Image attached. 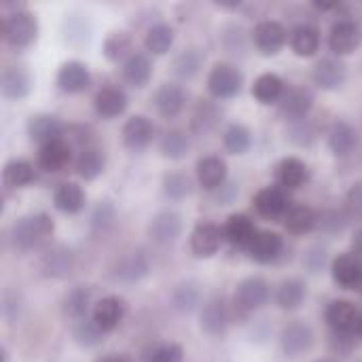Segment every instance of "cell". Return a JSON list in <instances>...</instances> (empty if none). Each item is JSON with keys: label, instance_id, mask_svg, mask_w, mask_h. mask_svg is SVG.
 Segmentation results:
<instances>
[{"label": "cell", "instance_id": "6", "mask_svg": "<svg viewBox=\"0 0 362 362\" xmlns=\"http://www.w3.org/2000/svg\"><path fill=\"white\" fill-rule=\"evenodd\" d=\"M288 38L291 36H288L286 28L276 19H263L252 30V42H255L257 51L265 57L278 55L284 49Z\"/></svg>", "mask_w": 362, "mask_h": 362}, {"label": "cell", "instance_id": "21", "mask_svg": "<svg viewBox=\"0 0 362 362\" xmlns=\"http://www.w3.org/2000/svg\"><path fill=\"white\" fill-rule=\"evenodd\" d=\"M312 108H314V95L305 87H291L280 100V112L284 119H288V123L308 119Z\"/></svg>", "mask_w": 362, "mask_h": 362}, {"label": "cell", "instance_id": "15", "mask_svg": "<svg viewBox=\"0 0 362 362\" xmlns=\"http://www.w3.org/2000/svg\"><path fill=\"white\" fill-rule=\"evenodd\" d=\"M346 78H348V66L341 62V57H322L312 70V81L322 91H335L344 87Z\"/></svg>", "mask_w": 362, "mask_h": 362}, {"label": "cell", "instance_id": "38", "mask_svg": "<svg viewBox=\"0 0 362 362\" xmlns=\"http://www.w3.org/2000/svg\"><path fill=\"white\" fill-rule=\"evenodd\" d=\"M53 204L64 214H78L85 208V191L76 182H62L53 193Z\"/></svg>", "mask_w": 362, "mask_h": 362}, {"label": "cell", "instance_id": "53", "mask_svg": "<svg viewBox=\"0 0 362 362\" xmlns=\"http://www.w3.org/2000/svg\"><path fill=\"white\" fill-rule=\"evenodd\" d=\"M350 221L352 218L348 216L346 210H325V212H320L318 229H322L325 233H341Z\"/></svg>", "mask_w": 362, "mask_h": 362}, {"label": "cell", "instance_id": "51", "mask_svg": "<svg viewBox=\"0 0 362 362\" xmlns=\"http://www.w3.org/2000/svg\"><path fill=\"white\" fill-rule=\"evenodd\" d=\"M64 34H66V40L72 42V45H81V42H87L89 36H91V25L87 21V17H74V15H66V21H64Z\"/></svg>", "mask_w": 362, "mask_h": 362}, {"label": "cell", "instance_id": "52", "mask_svg": "<svg viewBox=\"0 0 362 362\" xmlns=\"http://www.w3.org/2000/svg\"><path fill=\"white\" fill-rule=\"evenodd\" d=\"M182 358H185V350L180 344L174 341L157 344L146 354V362H182Z\"/></svg>", "mask_w": 362, "mask_h": 362}, {"label": "cell", "instance_id": "47", "mask_svg": "<svg viewBox=\"0 0 362 362\" xmlns=\"http://www.w3.org/2000/svg\"><path fill=\"white\" fill-rule=\"evenodd\" d=\"M161 187H163V195L174 202H180L193 193V180L187 172H168L163 176Z\"/></svg>", "mask_w": 362, "mask_h": 362}, {"label": "cell", "instance_id": "41", "mask_svg": "<svg viewBox=\"0 0 362 362\" xmlns=\"http://www.w3.org/2000/svg\"><path fill=\"white\" fill-rule=\"evenodd\" d=\"M91 308V291L85 288V286H74L70 293L64 295V301H62V312L66 318L70 320H85L87 318V312Z\"/></svg>", "mask_w": 362, "mask_h": 362}, {"label": "cell", "instance_id": "45", "mask_svg": "<svg viewBox=\"0 0 362 362\" xmlns=\"http://www.w3.org/2000/svg\"><path fill=\"white\" fill-rule=\"evenodd\" d=\"M189 148H191V140L182 129H168L159 140L161 155L165 159H172V161H178V159L187 157Z\"/></svg>", "mask_w": 362, "mask_h": 362}, {"label": "cell", "instance_id": "39", "mask_svg": "<svg viewBox=\"0 0 362 362\" xmlns=\"http://www.w3.org/2000/svg\"><path fill=\"white\" fill-rule=\"evenodd\" d=\"M102 53L112 64H119V62L125 64L136 53L134 51V38H132V34H127V32H110L104 38Z\"/></svg>", "mask_w": 362, "mask_h": 362}, {"label": "cell", "instance_id": "61", "mask_svg": "<svg viewBox=\"0 0 362 362\" xmlns=\"http://www.w3.org/2000/svg\"><path fill=\"white\" fill-rule=\"evenodd\" d=\"M358 293H361V295H362V282H361V286H358Z\"/></svg>", "mask_w": 362, "mask_h": 362}, {"label": "cell", "instance_id": "62", "mask_svg": "<svg viewBox=\"0 0 362 362\" xmlns=\"http://www.w3.org/2000/svg\"><path fill=\"white\" fill-rule=\"evenodd\" d=\"M356 362H362V361H356Z\"/></svg>", "mask_w": 362, "mask_h": 362}, {"label": "cell", "instance_id": "24", "mask_svg": "<svg viewBox=\"0 0 362 362\" xmlns=\"http://www.w3.org/2000/svg\"><path fill=\"white\" fill-rule=\"evenodd\" d=\"M70 161H72V146L66 138L49 142L38 151V165L49 174L64 172L70 165Z\"/></svg>", "mask_w": 362, "mask_h": 362}, {"label": "cell", "instance_id": "12", "mask_svg": "<svg viewBox=\"0 0 362 362\" xmlns=\"http://www.w3.org/2000/svg\"><path fill=\"white\" fill-rule=\"evenodd\" d=\"M55 83H57L59 91H64L68 95H76V93H83V91L89 89L91 72H89V68L83 62L70 59V62H64L59 66Z\"/></svg>", "mask_w": 362, "mask_h": 362}, {"label": "cell", "instance_id": "42", "mask_svg": "<svg viewBox=\"0 0 362 362\" xmlns=\"http://www.w3.org/2000/svg\"><path fill=\"white\" fill-rule=\"evenodd\" d=\"M34 178H36V172H34V165L30 161L11 159L2 168V182L8 189H23V187L32 185Z\"/></svg>", "mask_w": 362, "mask_h": 362}, {"label": "cell", "instance_id": "44", "mask_svg": "<svg viewBox=\"0 0 362 362\" xmlns=\"http://www.w3.org/2000/svg\"><path fill=\"white\" fill-rule=\"evenodd\" d=\"M221 108L210 102V100H202L193 112V119H191V127L195 134H210L218 123H221Z\"/></svg>", "mask_w": 362, "mask_h": 362}, {"label": "cell", "instance_id": "1", "mask_svg": "<svg viewBox=\"0 0 362 362\" xmlns=\"http://www.w3.org/2000/svg\"><path fill=\"white\" fill-rule=\"evenodd\" d=\"M55 233V223L47 212L25 214L11 227V242L19 250H38L51 242Z\"/></svg>", "mask_w": 362, "mask_h": 362}, {"label": "cell", "instance_id": "30", "mask_svg": "<svg viewBox=\"0 0 362 362\" xmlns=\"http://www.w3.org/2000/svg\"><path fill=\"white\" fill-rule=\"evenodd\" d=\"M223 233H225V240L235 246V248H250V244L255 242L257 238V229H255V223L248 214H231L223 227Z\"/></svg>", "mask_w": 362, "mask_h": 362}, {"label": "cell", "instance_id": "54", "mask_svg": "<svg viewBox=\"0 0 362 362\" xmlns=\"http://www.w3.org/2000/svg\"><path fill=\"white\" fill-rule=\"evenodd\" d=\"M327 259H329L327 248L316 244V246H312V248L305 250V255H303V267L310 274H320L325 269V265H327Z\"/></svg>", "mask_w": 362, "mask_h": 362}, {"label": "cell", "instance_id": "56", "mask_svg": "<svg viewBox=\"0 0 362 362\" xmlns=\"http://www.w3.org/2000/svg\"><path fill=\"white\" fill-rule=\"evenodd\" d=\"M356 333H333L331 335V350L339 356H348L356 348Z\"/></svg>", "mask_w": 362, "mask_h": 362}, {"label": "cell", "instance_id": "31", "mask_svg": "<svg viewBox=\"0 0 362 362\" xmlns=\"http://www.w3.org/2000/svg\"><path fill=\"white\" fill-rule=\"evenodd\" d=\"M310 178V170L305 165V161H301L299 157H284L278 165H276V180L280 185V189H301Z\"/></svg>", "mask_w": 362, "mask_h": 362}, {"label": "cell", "instance_id": "35", "mask_svg": "<svg viewBox=\"0 0 362 362\" xmlns=\"http://www.w3.org/2000/svg\"><path fill=\"white\" fill-rule=\"evenodd\" d=\"M286 93V87H284V81L282 76H278L276 72H265L261 74L255 85H252V95L259 104H280V100L284 98Z\"/></svg>", "mask_w": 362, "mask_h": 362}, {"label": "cell", "instance_id": "17", "mask_svg": "<svg viewBox=\"0 0 362 362\" xmlns=\"http://www.w3.org/2000/svg\"><path fill=\"white\" fill-rule=\"evenodd\" d=\"M325 320H327V325L331 327L333 333H356L361 312L356 310V305L352 301L335 299V301H331L327 305Z\"/></svg>", "mask_w": 362, "mask_h": 362}, {"label": "cell", "instance_id": "58", "mask_svg": "<svg viewBox=\"0 0 362 362\" xmlns=\"http://www.w3.org/2000/svg\"><path fill=\"white\" fill-rule=\"evenodd\" d=\"M95 362H129V358L123 356V354H106V356L98 358Z\"/></svg>", "mask_w": 362, "mask_h": 362}, {"label": "cell", "instance_id": "18", "mask_svg": "<svg viewBox=\"0 0 362 362\" xmlns=\"http://www.w3.org/2000/svg\"><path fill=\"white\" fill-rule=\"evenodd\" d=\"M195 174H197V182L199 187H204L206 191H221L227 185V161L218 155H206L202 159H197L195 165Z\"/></svg>", "mask_w": 362, "mask_h": 362}, {"label": "cell", "instance_id": "28", "mask_svg": "<svg viewBox=\"0 0 362 362\" xmlns=\"http://www.w3.org/2000/svg\"><path fill=\"white\" fill-rule=\"evenodd\" d=\"M187 93L178 83H163L155 91V108L163 119H174L182 112Z\"/></svg>", "mask_w": 362, "mask_h": 362}, {"label": "cell", "instance_id": "46", "mask_svg": "<svg viewBox=\"0 0 362 362\" xmlns=\"http://www.w3.org/2000/svg\"><path fill=\"white\" fill-rule=\"evenodd\" d=\"M223 144L231 155H244L252 146V132L244 123H231L223 132Z\"/></svg>", "mask_w": 362, "mask_h": 362}, {"label": "cell", "instance_id": "5", "mask_svg": "<svg viewBox=\"0 0 362 362\" xmlns=\"http://www.w3.org/2000/svg\"><path fill=\"white\" fill-rule=\"evenodd\" d=\"M362 42V25L352 17H339L329 30V49L335 57L354 53Z\"/></svg>", "mask_w": 362, "mask_h": 362}, {"label": "cell", "instance_id": "27", "mask_svg": "<svg viewBox=\"0 0 362 362\" xmlns=\"http://www.w3.org/2000/svg\"><path fill=\"white\" fill-rule=\"evenodd\" d=\"M327 144H329V151L335 157H348L358 146V132L348 121H335L333 127L329 129Z\"/></svg>", "mask_w": 362, "mask_h": 362}, {"label": "cell", "instance_id": "50", "mask_svg": "<svg viewBox=\"0 0 362 362\" xmlns=\"http://www.w3.org/2000/svg\"><path fill=\"white\" fill-rule=\"evenodd\" d=\"M117 223V208L110 199L98 202V206L91 212V229L95 233H106L115 227Z\"/></svg>", "mask_w": 362, "mask_h": 362}, {"label": "cell", "instance_id": "22", "mask_svg": "<svg viewBox=\"0 0 362 362\" xmlns=\"http://www.w3.org/2000/svg\"><path fill=\"white\" fill-rule=\"evenodd\" d=\"M28 134H30V138L34 142H38L40 146H45L49 142L62 140L64 134H66V125L55 115L40 112V115L30 117V121H28Z\"/></svg>", "mask_w": 362, "mask_h": 362}, {"label": "cell", "instance_id": "60", "mask_svg": "<svg viewBox=\"0 0 362 362\" xmlns=\"http://www.w3.org/2000/svg\"><path fill=\"white\" fill-rule=\"evenodd\" d=\"M316 362H337L335 358H320V361H316Z\"/></svg>", "mask_w": 362, "mask_h": 362}, {"label": "cell", "instance_id": "33", "mask_svg": "<svg viewBox=\"0 0 362 362\" xmlns=\"http://www.w3.org/2000/svg\"><path fill=\"white\" fill-rule=\"evenodd\" d=\"M308 297V284L301 278H286L276 291V303L284 312H295L303 305Z\"/></svg>", "mask_w": 362, "mask_h": 362}, {"label": "cell", "instance_id": "13", "mask_svg": "<svg viewBox=\"0 0 362 362\" xmlns=\"http://www.w3.org/2000/svg\"><path fill=\"white\" fill-rule=\"evenodd\" d=\"M121 138L129 151L140 153L151 146V142L155 138V123L144 115H134L125 121V125L121 129Z\"/></svg>", "mask_w": 362, "mask_h": 362}, {"label": "cell", "instance_id": "4", "mask_svg": "<svg viewBox=\"0 0 362 362\" xmlns=\"http://www.w3.org/2000/svg\"><path fill=\"white\" fill-rule=\"evenodd\" d=\"M272 297V286L265 278L259 276H250L238 282L235 286V295H233V305L235 310H240L242 314H255L261 308L267 305Z\"/></svg>", "mask_w": 362, "mask_h": 362}, {"label": "cell", "instance_id": "57", "mask_svg": "<svg viewBox=\"0 0 362 362\" xmlns=\"http://www.w3.org/2000/svg\"><path fill=\"white\" fill-rule=\"evenodd\" d=\"M352 252L362 259V227L356 229V233H354V238H352Z\"/></svg>", "mask_w": 362, "mask_h": 362}, {"label": "cell", "instance_id": "10", "mask_svg": "<svg viewBox=\"0 0 362 362\" xmlns=\"http://www.w3.org/2000/svg\"><path fill=\"white\" fill-rule=\"evenodd\" d=\"M74 267V255L70 248L66 246H49L40 259H38V269L45 278H53V280H62L68 278L70 272Z\"/></svg>", "mask_w": 362, "mask_h": 362}, {"label": "cell", "instance_id": "48", "mask_svg": "<svg viewBox=\"0 0 362 362\" xmlns=\"http://www.w3.org/2000/svg\"><path fill=\"white\" fill-rule=\"evenodd\" d=\"M286 134H288V140L297 146H312L318 140V127L310 117L288 123Z\"/></svg>", "mask_w": 362, "mask_h": 362}, {"label": "cell", "instance_id": "37", "mask_svg": "<svg viewBox=\"0 0 362 362\" xmlns=\"http://www.w3.org/2000/svg\"><path fill=\"white\" fill-rule=\"evenodd\" d=\"M320 212H316L310 206H293L288 214L284 216V227L293 235H305L312 233L318 227Z\"/></svg>", "mask_w": 362, "mask_h": 362}, {"label": "cell", "instance_id": "23", "mask_svg": "<svg viewBox=\"0 0 362 362\" xmlns=\"http://www.w3.org/2000/svg\"><path fill=\"white\" fill-rule=\"evenodd\" d=\"M74 170L85 182H91L95 178H100L104 174V170H106V153H104V148H100L95 144L81 146V151H78V155L74 159Z\"/></svg>", "mask_w": 362, "mask_h": 362}, {"label": "cell", "instance_id": "3", "mask_svg": "<svg viewBox=\"0 0 362 362\" xmlns=\"http://www.w3.org/2000/svg\"><path fill=\"white\" fill-rule=\"evenodd\" d=\"M208 91L214 100H231L244 87V74L238 66L229 62H218L208 72Z\"/></svg>", "mask_w": 362, "mask_h": 362}, {"label": "cell", "instance_id": "40", "mask_svg": "<svg viewBox=\"0 0 362 362\" xmlns=\"http://www.w3.org/2000/svg\"><path fill=\"white\" fill-rule=\"evenodd\" d=\"M176 40V30L170 25V23H155L146 30V36H144V49L151 53V55H165L172 45Z\"/></svg>", "mask_w": 362, "mask_h": 362}, {"label": "cell", "instance_id": "34", "mask_svg": "<svg viewBox=\"0 0 362 362\" xmlns=\"http://www.w3.org/2000/svg\"><path fill=\"white\" fill-rule=\"evenodd\" d=\"M123 81L136 89H142L148 85L153 76V62L146 53H134L121 68Z\"/></svg>", "mask_w": 362, "mask_h": 362}, {"label": "cell", "instance_id": "49", "mask_svg": "<svg viewBox=\"0 0 362 362\" xmlns=\"http://www.w3.org/2000/svg\"><path fill=\"white\" fill-rule=\"evenodd\" d=\"M104 335L106 333L93 320H87V318L76 322L74 329H72V337H74V341L81 348H95V346H100L104 341Z\"/></svg>", "mask_w": 362, "mask_h": 362}, {"label": "cell", "instance_id": "14", "mask_svg": "<svg viewBox=\"0 0 362 362\" xmlns=\"http://www.w3.org/2000/svg\"><path fill=\"white\" fill-rule=\"evenodd\" d=\"M231 325V314L227 308V301L221 297L210 299L199 314V327L210 337H223Z\"/></svg>", "mask_w": 362, "mask_h": 362}, {"label": "cell", "instance_id": "36", "mask_svg": "<svg viewBox=\"0 0 362 362\" xmlns=\"http://www.w3.org/2000/svg\"><path fill=\"white\" fill-rule=\"evenodd\" d=\"M172 308L180 314H193L202 305V286L195 280H185L172 291Z\"/></svg>", "mask_w": 362, "mask_h": 362}, {"label": "cell", "instance_id": "32", "mask_svg": "<svg viewBox=\"0 0 362 362\" xmlns=\"http://www.w3.org/2000/svg\"><path fill=\"white\" fill-rule=\"evenodd\" d=\"M291 49L297 57H314L320 51V30L312 23H299L291 32Z\"/></svg>", "mask_w": 362, "mask_h": 362}, {"label": "cell", "instance_id": "20", "mask_svg": "<svg viewBox=\"0 0 362 362\" xmlns=\"http://www.w3.org/2000/svg\"><path fill=\"white\" fill-rule=\"evenodd\" d=\"M127 104H129L127 93H125L121 87H117V85H106V87H102V89L95 93V98H93L95 115H98L100 119H106V121L121 117V115L127 110Z\"/></svg>", "mask_w": 362, "mask_h": 362}, {"label": "cell", "instance_id": "19", "mask_svg": "<svg viewBox=\"0 0 362 362\" xmlns=\"http://www.w3.org/2000/svg\"><path fill=\"white\" fill-rule=\"evenodd\" d=\"M225 233L214 223H199L191 233V250L197 259L214 257L223 246Z\"/></svg>", "mask_w": 362, "mask_h": 362}, {"label": "cell", "instance_id": "8", "mask_svg": "<svg viewBox=\"0 0 362 362\" xmlns=\"http://www.w3.org/2000/svg\"><path fill=\"white\" fill-rule=\"evenodd\" d=\"M182 229H185V223L176 210H161L148 223V238L159 246H170L178 242V238L182 235Z\"/></svg>", "mask_w": 362, "mask_h": 362}, {"label": "cell", "instance_id": "29", "mask_svg": "<svg viewBox=\"0 0 362 362\" xmlns=\"http://www.w3.org/2000/svg\"><path fill=\"white\" fill-rule=\"evenodd\" d=\"M284 250V240L280 233L276 231H259L255 242L250 244L248 248V255L252 261L261 263V265H267V263H274Z\"/></svg>", "mask_w": 362, "mask_h": 362}, {"label": "cell", "instance_id": "43", "mask_svg": "<svg viewBox=\"0 0 362 362\" xmlns=\"http://www.w3.org/2000/svg\"><path fill=\"white\" fill-rule=\"evenodd\" d=\"M204 66V53L195 47H189V49H182L174 59H172V72L182 78V81H189L193 76L199 74Z\"/></svg>", "mask_w": 362, "mask_h": 362}, {"label": "cell", "instance_id": "26", "mask_svg": "<svg viewBox=\"0 0 362 362\" xmlns=\"http://www.w3.org/2000/svg\"><path fill=\"white\" fill-rule=\"evenodd\" d=\"M148 269H151V263L144 257V252L132 250V252H125V255H121L117 259V263H115V278L121 280V282L134 284V282H140L142 278H146Z\"/></svg>", "mask_w": 362, "mask_h": 362}, {"label": "cell", "instance_id": "7", "mask_svg": "<svg viewBox=\"0 0 362 362\" xmlns=\"http://www.w3.org/2000/svg\"><path fill=\"white\" fill-rule=\"evenodd\" d=\"M314 329L303 322V320H295L291 325H286L280 333V348L284 352V356L288 358H299L303 354H308L314 346Z\"/></svg>", "mask_w": 362, "mask_h": 362}, {"label": "cell", "instance_id": "2", "mask_svg": "<svg viewBox=\"0 0 362 362\" xmlns=\"http://www.w3.org/2000/svg\"><path fill=\"white\" fill-rule=\"evenodd\" d=\"M2 38L15 49L30 47L38 38V19L30 11L17 8L2 17Z\"/></svg>", "mask_w": 362, "mask_h": 362}, {"label": "cell", "instance_id": "16", "mask_svg": "<svg viewBox=\"0 0 362 362\" xmlns=\"http://www.w3.org/2000/svg\"><path fill=\"white\" fill-rule=\"evenodd\" d=\"M252 206L257 210L259 216L263 218H284L288 214V210L293 208L284 189L280 187H265L261 191H257V195L252 197Z\"/></svg>", "mask_w": 362, "mask_h": 362}, {"label": "cell", "instance_id": "11", "mask_svg": "<svg viewBox=\"0 0 362 362\" xmlns=\"http://www.w3.org/2000/svg\"><path fill=\"white\" fill-rule=\"evenodd\" d=\"M125 312H127V305L121 297L117 295H108V297H102L93 310H91V320L104 331V333H112L121 327L123 318H125Z\"/></svg>", "mask_w": 362, "mask_h": 362}, {"label": "cell", "instance_id": "9", "mask_svg": "<svg viewBox=\"0 0 362 362\" xmlns=\"http://www.w3.org/2000/svg\"><path fill=\"white\" fill-rule=\"evenodd\" d=\"M333 282L346 291H358L362 282V259L354 252L337 255L331 263Z\"/></svg>", "mask_w": 362, "mask_h": 362}, {"label": "cell", "instance_id": "55", "mask_svg": "<svg viewBox=\"0 0 362 362\" xmlns=\"http://www.w3.org/2000/svg\"><path fill=\"white\" fill-rule=\"evenodd\" d=\"M346 212L352 221H362V180H356L346 193Z\"/></svg>", "mask_w": 362, "mask_h": 362}, {"label": "cell", "instance_id": "59", "mask_svg": "<svg viewBox=\"0 0 362 362\" xmlns=\"http://www.w3.org/2000/svg\"><path fill=\"white\" fill-rule=\"evenodd\" d=\"M356 335H358V339H362V314H361V320H358V329H356Z\"/></svg>", "mask_w": 362, "mask_h": 362}, {"label": "cell", "instance_id": "25", "mask_svg": "<svg viewBox=\"0 0 362 362\" xmlns=\"http://www.w3.org/2000/svg\"><path fill=\"white\" fill-rule=\"evenodd\" d=\"M32 89V76L23 66H6L0 76V91L6 100H23Z\"/></svg>", "mask_w": 362, "mask_h": 362}]
</instances>
